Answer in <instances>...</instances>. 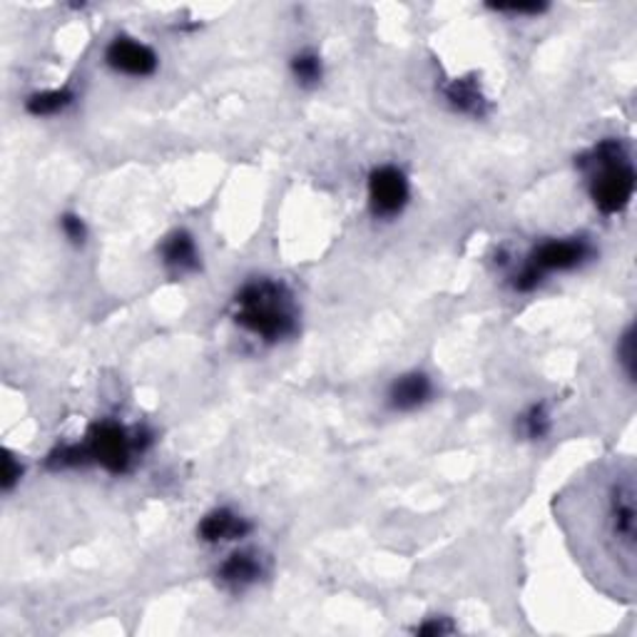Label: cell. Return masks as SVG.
<instances>
[{
  "mask_svg": "<svg viewBox=\"0 0 637 637\" xmlns=\"http://www.w3.org/2000/svg\"><path fill=\"white\" fill-rule=\"evenodd\" d=\"M556 516L575 560L613 598H635L637 488L630 458H605L556 496Z\"/></svg>",
  "mask_w": 637,
  "mask_h": 637,
  "instance_id": "6da1fadb",
  "label": "cell"
},
{
  "mask_svg": "<svg viewBox=\"0 0 637 637\" xmlns=\"http://www.w3.org/2000/svg\"><path fill=\"white\" fill-rule=\"evenodd\" d=\"M595 210L605 218H620L630 208L637 190V172L630 148L620 138H608L578 158Z\"/></svg>",
  "mask_w": 637,
  "mask_h": 637,
  "instance_id": "7a4b0ae2",
  "label": "cell"
},
{
  "mask_svg": "<svg viewBox=\"0 0 637 637\" xmlns=\"http://www.w3.org/2000/svg\"><path fill=\"white\" fill-rule=\"evenodd\" d=\"M232 318L260 342H284L296 332L294 296L282 282L256 276V280L244 282L234 294Z\"/></svg>",
  "mask_w": 637,
  "mask_h": 637,
  "instance_id": "3957f363",
  "label": "cell"
},
{
  "mask_svg": "<svg viewBox=\"0 0 637 637\" xmlns=\"http://www.w3.org/2000/svg\"><path fill=\"white\" fill-rule=\"evenodd\" d=\"M595 260V246L585 237H565V240H548L538 244L530 256L523 262L508 280L510 286L520 294L533 292L546 280L548 274L556 272H573L580 270L583 264Z\"/></svg>",
  "mask_w": 637,
  "mask_h": 637,
  "instance_id": "277c9868",
  "label": "cell"
},
{
  "mask_svg": "<svg viewBox=\"0 0 637 637\" xmlns=\"http://www.w3.org/2000/svg\"><path fill=\"white\" fill-rule=\"evenodd\" d=\"M138 436H132L125 426L120 424H100L90 434V441L80 451H68L63 458H92L102 468L112 474H125L132 464V456L140 448Z\"/></svg>",
  "mask_w": 637,
  "mask_h": 637,
  "instance_id": "5b68a950",
  "label": "cell"
},
{
  "mask_svg": "<svg viewBox=\"0 0 637 637\" xmlns=\"http://www.w3.org/2000/svg\"><path fill=\"white\" fill-rule=\"evenodd\" d=\"M368 210L376 220H396L411 200L406 172L396 164H378L368 174Z\"/></svg>",
  "mask_w": 637,
  "mask_h": 637,
  "instance_id": "8992f818",
  "label": "cell"
},
{
  "mask_svg": "<svg viewBox=\"0 0 637 637\" xmlns=\"http://www.w3.org/2000/svg\"><path fill=\"white\" fill-rule=\"evenodd\" d=\"M110 70L128 78H150L158 70V53L138 38L118 36L105 48Z\"/></svg>",
  "mask_w": 637,
  "mask_h": 637,
  "instance_id": "52a82bcc",
  "label": "cell"
},
{
  "mask_svg": "<svg viewBox=\"0 0 637 637\" xmlns=\"http://www.w3.org/2000/svg\"><path fill=\"white\" fill-rule=\"evenodd\" d=\"M434 396V382L424 372H408L396 376L386 392V404L396 414H411L426 406Z\"/></svg>",
  "mask_w": 637,
  "mask_h": 637,
  "instance_id": "ba28073f",
  "label": "cell"
},
{
  "mask_svg": "<svg viewBox=\"0 0 637 637\" xmlns=\"http://www.w3.org/2000/svg\"><path fill=\"white\" fill-rule=\"evenodd\" d=\"M264 560L256 550H234L218 568V580L224 590L244 593L262 580Z\"/></svg>",
  "mask_w": 637,
  "mask_h": 637,
  "instance_id": "9c48e42d",
  "label": "cell"
},
{
  "mask_svg": "<svg viewBox=\"0 0 637 637\" xmlns=\"http://www.w3.org/2000/svg\"><path fill=\"white\" fill-rule=\"evenodd\" d=\"M160 260L162 266L168 270L172 276H188L200 270V250L198 242L190 232L178 230L172 232L170 237H164L160 246Z\"/></svg>",
  "mask_w": 637,
  "mask_h": 637,
  "instance_id": "30bf717a",
  "label": "cell"
},
{
  "mask_svg": "<svg viewBox=\"0 0 637 637\" xmlns=\"http://www.w3.org/2000/svg\"><path fill=\"white\" fill-rule=\"evenodd\" d=\"M250 530H252V523L244 516H240V513H234L232 508H214L200 520L198 536L200 540L218 546V543L240 540Z\"/></svg>",
  "mask_w": 637,
  "mask_h": 637,
  "instance_id": "8fae6325",
  "label": "cell"
},
{
  "mask_svg": "<svg viewBox=\"0 0 637 637\" xmlns=\"http://www.w3.org/2000/svg\"><path fill=\"white\" fill-rule=\"evenodd\" d=\"M446 102L461 115H471V118H483L486 115V95H483L476 80H466V78H456L451 80V85L444 90Z\"/></svg>",
  "mask_w": 637,
  "mask_h": 637,
  "instance_id": "7c38bea8",
  "label": "cell"
},
{
  "mask_svg": "<svg viewBox=\"0 0 637 637\" xmlns=\"http://www.w3.org/2000/svg\"><path fill=\"white\" fill-rule=\"evenodd\" d=\"M516 431L526 441H543L553 431V414L546 401H536L516 418Z\"/></svg>",
  "mask_w": 637,
  "mask_h": 637,
  "instance_id": "4fadbf2b",
  "label": "cell"
},
{
  "mask_svg": "<svg viewBox=\"0 0 637 637\" xmlns=\"http://www.w3.org/2000/svg\"><path fill=\"white\" fill-rule=\"evenodd\" d=\"M290 73L300 88H316L324 78V60L312 48L296 50L290 60Z\"/></svg>",
  "mask_w": 637,
  "mask_h": 637,
  "instance_id": "5bb4252c",
  "label": "cell"
},
{
  "mask_svg": "<svg viewBox=\"0 0 637 637\" xmlns=\"http://www.w3.org/2000/svg\"><path fill=\"white\" fill-rule=\"evenodd\" d=\"M615 356H618V368L625 376V382L635 384L637 374V346H635V324H628L618 336V346H615Z\"/></svg>",
  "mask_w": 637,
  "mask_h": 637,
  "instance_id": "9a60e30c",
  "label": "cell"
},
{
  "mask_svg": "<svg viewBox=\"0 0 637 637\" xmlns=\"http://www.w3.org/2000/svg\"><path fill=\"white\" fill-rule=\"evenodd\" d=\"M73 102V92L70 90H53V92H43V95L30 98L28 108L33 115H55L63 108H68Z\"/></svg>",
  "mask_w": 637,
  "mask_h": 637,
  "instance_id": "2e32d148",
  "label": "cell"
},
{
  "mask_svg": "<svg viewBox=\"0 0 637 637\" xmlns=\"http://www.w3.org/2000/svg\"><path fill=\"white\" fill-rule=\"evenodd\" d=\"M60 230H63L65 237L73 244H82L88 240V228L78 214H63V220H60Z\"/></svg>",
  "mask_w": 637,
  "mask_h": 637,
  "instance_id": "e0dca14e",
  "label": "cell"
}]
</instances>
